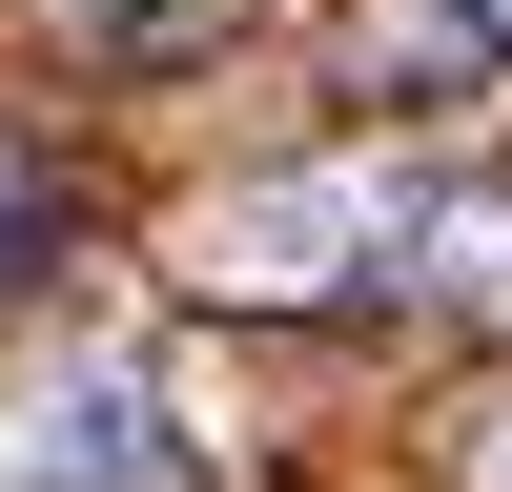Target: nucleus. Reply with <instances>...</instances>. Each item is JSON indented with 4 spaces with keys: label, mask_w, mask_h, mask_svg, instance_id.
<instances>
[{
    "label": "nucleus",
    "mask_w": 512,
    "mask_h": 492,
    "mask_svg": "<svg viewBox=\"0 0 512 492\" xmlns=\"http://www.w3.org/2000/svg\"><path fill=\"white\" fill-rule=\"evenodd\" d=\"M185 451H164V390L144 369H82V390H41V431H21V492H164Z\"/></svg>",
    "instance_id": "2"
},
{
    "label": "nucleus",
    "mask_w": 512,
    "mask_h": 492,
    "mask_svg": "<svg viewBox=\"0 0 512 492\" xmlns=\"http://www.w3.org/2000/svg\"><path fill=\"white\" fill-rule=\"evenodd\" d=\"M451 205L431 185H246L205 205V287H349V267H410Z\"/></svg>",
    "instance_id": "1"
},
{
    "label": "nucleus",
    "mask_w": 512,
    "mask_h": 492,
    "mask_svg": "<svg viewBox=\"0 0 512 492\" xmlns=\"http://www.w3.org/2000/svg\"><path fill=\"white\" fill-rule=\"evenodd\" d=\"M472 21H512V0H472Z\"/></svg>",
    "instance_id": "5"
},
{
    "label": "nucleus",
    "mask_w": 512,
    "mask_h": 492,
    "mask_svg": "<svg viewBox=\"0 0 512 492\" xmlns=\"http://www.w3.org/2000/svg\"><path fill=\"white\" fill-rule=\"evenodd\" d=\"M62 21H164V0H62Z\"/></svg>",
    "instance_id": "4"
},
{
    "label": "nucleus",
    "mask_w": 512,
    "mask_h": 492,
    "mask_svg": "<svg viewBox=\"0 0 512 492\" xmlns=\"http://www.w3.org/2000/svg\"><path fill=\"white\" fill-rule=\"evenodd\" d=\"M472 492H512V390H492V410H472Z\"/></svg>",
    "instance_id": "3"
}]
</instances>
